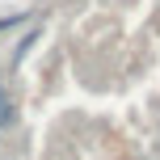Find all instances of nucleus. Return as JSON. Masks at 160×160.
<instances>
[{"label":"nucleus","mask_w":160,"mask_h":160,"mask_svg":"<svg viewBox=\"0 0 160 160\" xmlns=\"http://www.w3.org/2000/svg\"><path fill=\"white\" fill-rule=\"evenodd\" d=\"M8 118H13V101H8V93L0 88V127H8Z\"/></svg>","instance_id":"obj_1"},{"label":"nucleus","mask_w":160,"mask_h":160,"mask_svg":"<svg viewBox=\"0 0 160 160\" xmlns=\"http://www.w3.org/2000/svg\"><path fill=\"white\" fill-rule=\"evenodd\" d=\"M17 25H21V13H13V17H0V38H4V34H13Z\"/></svg>","instance_id":"obj_2"}]
</instances>
